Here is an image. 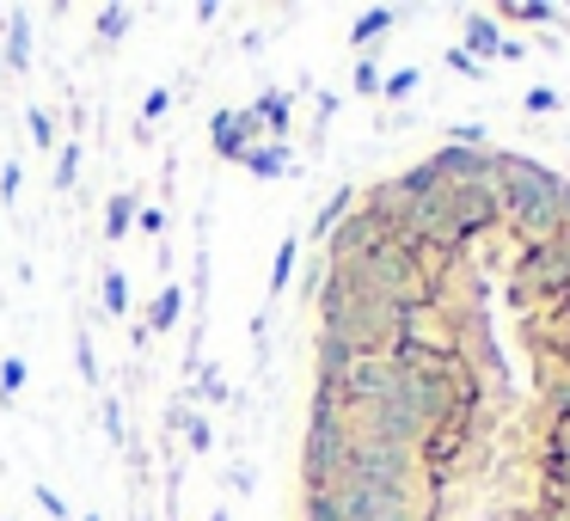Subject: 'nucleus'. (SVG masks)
I'll return each instance as SVG.
<instances>
[{"label": "nucleus", "mask_w": 570, "mask_h": 521, "mask_svg": "<svg viewBox=\"0 0 570 521\" xmlns=\"http://www.w3.org/2000/svg\"><path fill=\"white\" fill-rule=\"evenodd\" d=\"M87 521H99V515H87Z\"/></svg>", "instance_id": "e433bc0d"}, {"label": "nucleus", "mask_w": 570, "mask_h": 521, "mask_svg": "<svg viewBox=\"0 0 570 521\" xmlns=\"http://www.w3.org/2000/svg\"><path fill=\"white\" fill-rule=\"evenodd\" d=\"M442 62H448V68H454V75H466V80H484V62H472V56H466V50H460V43H454V50H448V56H442Z\"/></svg>", "instance_id": "bb28decb"}, {"label": "nucleus", "mask_w": 570, "mask_h": 521, "mask_svg": "<svg viewBox=\"0 0 570 521\" xmlns=\"http://www.w3.org/2000/svg\"><path fill=\"white\" fill-rule=\"evenodd\" d=\"M75 173H80V141H68V148L62 154H56V185H75Z\"/></svg>", "instance_id": "b1692460"}, {"label": "nucleus", "mask_w": 570, "mask_h": 521, "mask_svg": "<svg viewBox=\"0 0 570 521\" xmlns=\"http://www.w3.org/2000/svg\"><path fill=\"white\" fill-rule=\"evenodd\" d=\"M350 209H356V190H350V185H344V190H332V197L320 203V215H313V239L325 246V239H332V227L344 222Z\"/></svg>", "instance_id": "ddd939ff"}, {"label": "nucleus", "mask_w": 570, "mask_h": 521, "mask_svg": "<svg viewBox=\"0 0 570 521\" xmlns=\"http://www.w3.org/2000/svg\"><path fill=\"white\" fill-rule=\"evenodd\" d=\"M252 141H264V129L252 124V111H215V124H209L215 160H246Z\"/></svg>", "instance_id": "20e7f679"}, {"label": "nucleus", "mask_w": 570, "mask_h": 521, "mask_svg": "<svg viewBox=\"0 0 570 521\" xmlns=\"http://www.w3.org/2000/svg\"><path fill=\"white\" fill-rule=\"evenodd\" d=\"M393 26H399L393 7H368V13H362L356 26H350V43H356V56H374V43L393 38Z\"/></svg>", "instance_id": "1a4fd4ad"}, {"label": "nucleus", "mask_w": 570, "mask_h": 521, "mask_svg": "<svg viewBox=\"0 0 570 521\" xmlns=\"http://www.w3.org/2000/svg\"><path fill=\"white\" fill-rule=\"evenodd\" d=\"M136 234H166V215L160 209H141L136 215Z\"/></svg>", "instance_id": "72a5a7b5"}, {"label": "nucleus", "mask_w": 570, "mask_h": 521, "mask_svg": "<svg viewBox=\"0 0 570 521\" xmlns=\"http://www.w3.org/2000/svg\"><path fill=\"white\" fill-rule=\"evenodd\" d=\"M19 178H26V173H19V160H7V166H0V203H7V209L19 203Z\"/></svg>", "instance_id": "cd10ccee"}, {"label": "nucleus", "mask_w": 570, "mask_h": 521, "mask_svg": "<svg viewBox=\"0 0 570 521\" xmlns=\"http://www.w3.org/2000/svg\"><path fill=\"white\" fill-rule=\"evenodd\" d=\"M26 124H31V141H38V148H56V124H50V111H43V105H31Z\"/></svg>", "instance_id": "4be33fe9"}, {"label": "nucleus", "mask_w": 570, "mask_h": 521, "mask_svg": "<svg viewBox=\"0 0 570 521\" xmlns=\"http://www.w3.org/2000/svg\"><path fill=\"white\" fill-rule=\"evenodd\" d=\"M356 92H362V99H381V62H374V56H362V62H356Z\"/></svg>", "instance_id": "412c9836"}, {"label": "nucleus", "mask_w": 570, "mask_h": 521, "mask_svg": "<svg viewBox=\"0 0 570 521\" xmlns=\"http://www.w3.org/2000/svg\"><path fill=\"white\" fill-rule=\"evenodd\" d=\"M166 111H173V92H166V87H154L148 99H141V124H154V117H166Z\"/></svg>", "instance_id": "c85d7f7f"}, {"label": "nucleus", "mask_w": 570, "mask_h": 521, "mask_svg": "<svg viewBox=\"0 0 570 521\" xmlns=\"http://www.w3.org/2000/svg\"><path fill=\"white\" fill-rule=\"evenodd\" d=\"M295 264H301V239L288 234L283 246H276V258H271V295H288V283H295Z\"/></svg>", "instance_id": "2eb2a0df"}, {"label": "nucleus", "mask_w": 570, "mask_h": 521, "mask_svg": "<svg viewBox=\"0 0 570 521\" xmlns=\"http://www.w3.org/2000/svg\"><path fill=\"white\" fill-rule=\"evenodd\" d=\"M460 50L472 56V62H491V56H503V31H497L491 13H466V43Z\"/></svg>", "instance_id": "6e6552de"}, {"label": "nucleus", "mask_w": 570, "mask_h": 521, "mask_svg": "<svg viewBox=\"0 0 570 521\" xmlns=\"http://www.w3.org/2000/svg\"><path fill=\"white\" fill-rule=\"evenodd\" d=\"M31 497H38V509H43V515H56V521H68V503H62V497H56V491H50V484H31Z\"/></svg>", "instance_id": "c756f323"}, {"label": "nucleus", "mask_w": 570, "mask_h": 521, "mask_svg": "<svg viewBox=\"0 0 570 521\" xmlns=\"http://www.w3.org/2000/svg\"><path fill=\"white\" fill-rule=\"evenodd\" d=\"M454 148H472V154H484V124H454Z\"/></svg>", "instance_id": "2f4dec72"}, {"label": "nucleus", "mask_w": 570, "mask_h": 521, "mask_svg": "<svg viewBox=\"0 0 570 521\" xmlns=\"http://www.w3.org/2000/svg\"><path fill=\"white\" fill-rule=\"evenodd\" d=\"M491 19H509V26H552L558 7H546V0H509V7H497Z\"/></svg>", "instance_id": "4468645a"}, {"label": "nucleus", "mask_w": 570, "mask_h": 521, "mask_svg": "<svg viewBox=\"0 0 570 521\" xmlns=\"http://www.w3.org/2000/svg\"><path fill=\"white\" fill-rule=\"evenodd\" d=\"M178 313H185V283H166L160 295L148 301V313H141V325H136V344H148V337L173 332V325H178Z\"/></svg>", "instance_id": "39448f33"}, {"label": "nucleus", "mask_w": 570, "mask_h": 521, "mask_svg": "<svg viewBox=\"0 0 570 521\" xmlns=\"http://www.w3.org/2000/svg\"><path fill=\"white\" fill-rule=\"evenodd\" d=\"M215 521H227V509H215Z\"/></svg>", "instance_id": "c9c22d12"}, {"label": "nucleus", "mask_w": 570, "mask_h": 521, "mask_svg": "<svg viewBox=\"0 0 570 521\" xmlns=\"http://www.w3.org/2000/svg\"><path fill=\"white\" fill-rule=\"evenodd\" d=\"M417 68H393V75H381V99H411L417 92Z\"/></svg>", "instance_id": "a211bd4d"}, {"label": "nucleus", "mask_w": 570, "mask_h": 521, "mask_svg": "<svg viewBox=\"0 0 570 521\" xmlns=\"http://www.w3.org/2000/svg\"><path fill=\"white\" fill-rule=\"evenodd\" d=\"M99 295H105V307H111V313H129V283H124V271H105Z\"/></svg>", "instance_id": "6ab92c4d"}, {"label": "nucleus", "mask_w": 570, "mask_h": 521, "mask_svg": "<svg viewBox=\"0 0 570 521\" xmlns=\"http://www.w3.org/2000/svg\"><path fill=\"white\" fill-rule=\"evenodd\" d=\"M301 521H344L332 497H301Z\"/></svg>", "instance_id": "393cba45"}, {"label": "nucleus", "mask_w": 570, "mask_h": 521, "mask_svg": "<svg viewBox=\"0 0 570 521\" xmlns=\"http://www.w3.org/2000/svg\"><path fill=\"white\" fill-rule=\"evenodd\" d=\"M491 185H497V209L521 239H552L558 227V173L528 154H491Z\"/></svg>", "instance_id": "f257e3e1"}, {"label": "nucleus", "mask_w": 570, "mask_h": 521, "mask_svg": "<svg viewBox=\"0 0 570 521\" xmlns=\"http://www.w3.org/2000/svg\"><path fill=\"white\" fill-rule=\"evenodd\" d=\"M136 215H141V197H136V190H117V197L105 203V239L136 234Z\"/></svg>", "instance_id": "f8f14e48"}, {"label": "nucleus", "mask_w": 570, "mask_h": 521, "mask_svg": "<svg viewBox=\"0 0 570 521\" xmlns=\"http://www.w3.org/2000/svg\"><path fill=\"white\" fill-rule=\"evenodd\" d=\"M252 111V124L264 129V136L271 141H288V129H295V99H288V92H258V105H246Z\"/></svg>", "instance_id": "423d86ee"}, {"label": "nucleus", "mask_w": 570, "mask_h": 521, "mask_svg": "<svg viewBox=\"0 0 570 521\" xmlns=\"http://www.w3.org/2000/svg\"><path fill=\"white\" fill-rule=\"evenodd\" d=\"M239 166H246L252 178H283L288 173V141H252Z\"/></svg>", "instance_id": "9b49d317"}, {"label": "nucleus", "mask_w": 570, "mask_h": 521, "mask_svg": "<svg viewBox=\"0 0 570 521\" xmlns=\"http://www.w3.org/2000/svg\"><path fill=\"white\" fill-rule=\"evenodd\" d=\"M521 111H528V117H552V111H558V92H552V87H528Z\"/></svg>", "instance_id": "5701e85b"}, {"label": "nucleus", "mask_w": 570, "mask_h": 521, "mask_svg": "<svg viewBox=\"0 0 570 521\" xmlns=\"http://www.w3.org/2000/svg\"><path fill=\"white\" fill-rule=\"evenodd\" d=\"M7 62H13V68H26V62H31V19H26V13H19L13 26H7Z\"/></svg>", "instance_id": "f3484780"}, {"label": "nucleus", "mask_w": 570, "mask_h": 521, "mask_svg": "<svg viewBox=\"0 0 570 521\" xmlns=\"http://www.w3.org/2000/svg\"><path fill=\"white\" fill-rule=\"evenodd\" d=\"M350 466V423L344 417H307L301 442V497H325Z\"/></svg>", "instance_id": "f03ea898"}, {"label": "nucleus", "mask_w": 570, "mask_h": 521, "mask_svg": "<svg viewBox=\"0 0 570 521\" xmlns=\"http://www.w3.org/2000/svg\"><path fill=\"white\" fill-rule=\"evenodd\" d=\"M26 381H31L26 356H7V362H0V405H13V399L26 393Z\"/></svg>", "instance_id": "dca6fc26"}, {"label": "nucleus", "mask_w": 570, "mask_h": 521, "mask_svg": "<svg viewBox=\"0 0 570 521\" xmlns=\"http://www.w3.org/2000/svg\"><path fill=\"white\" fill-rule=\"evenodd\" d=\"M178 423H185V435H190V448H197V454L215 442V435H209V423H203V417H178Z\"/></svg>", "instance_id": "473e14b6"}, {"label": "nucleus", "mask_w": 570, "mask_h": 521, "mask_svg": "<svg viewBox=\"0 0 570 521\" xmlns=\"http://www.w3.org/2000/svg\"><path fill=\"white\" fill-rule=\"evenodd\" d=\"M356 350H350V344H337V337H313V381H344V374L350 368H356Z\"/></svg>", "instance_id": "0eeeda50"}, {"label": "nucleus", "mask_w": 570, "mask_h": 521, "mask_svg": "<svg viewBox=\"0 0 570 521\" xmlns=\"http://www.w3.org/2000/svg\"><path fill=\"white\" fill-rule=\"evenodd\" d=\"M197 393H203V399H209V405H227V381H222V374H215V368H203V381H197Z\"/></svg>", "instance_id": "7c9ffc66"}, {"label": "nucleus", "mask_w": 570, "mask_h": 521, "mask_svg": "<svg viewBox=\"0 0 570 521\" xmlns=\"http://www.w3.org/2000/svg\"><path fill=\"white\" fill-rule=\"evenodd\" d=\"M75 356H80V374L99 381V356H92V332H75Z\"/></svg>", "instance_id": "a878e982"}, {"label": "nucleus", "mask_w": 570, "mask_h": 521, "mask_svg": "<svg viewBox=\"0 0 570 521\" xmlns=\"http://www.w3.org/2000/svg\"><path fill=\"white\" fill-rule=\"evenodd\" d=\"M540 417L558 423V430H570V368L546 374V386H540Z\"/></svg>", "instance_id": "9d476101"}, {"label": "nucleus", "mask_w": 570, "mask_h": 521, "mask_svg": "<svg viewBox=\"0 0 570 521\" xmlns=\"http://www.w3.org/2000/svg\"><path fill=\"white\" fill-rule=\"evenodd\" d=\"M558 222L570 227V178H558Z\"/></svg>", "instance_id": "f704fd0d"}, {"label": "nucleus", "mask_w": 570, "mask_h": 521, "mask_svg": "<svg viewBox=\"0 0 570 521\" xmlns=\"http://www.w3.org/2000/svg\"><path fill=\"white\" fill-rule=\"evenodd\" d=\"M129 19H136L129 7H105V13H99V38H105V43H117V38L129 31Z\"/></svg>", "instance_id": "aec40b11"}, {"label": "nucleus", "mask_w": 570, "mask_h": 521, "mask_svg": "<svg viewBox=\"0 0 570 521\" xmlns=\"http://www.w3.org/2000/svg\"><path fill=\"white\" fill-rule=\"evenodd\" d=\"M374 246H386V227H381V215H368L356 203V209L332 227V239H325V264H332V271H344V264H362Z\"/></svg>", "instance_id": "7ed1b4c3"}]
</instances>
